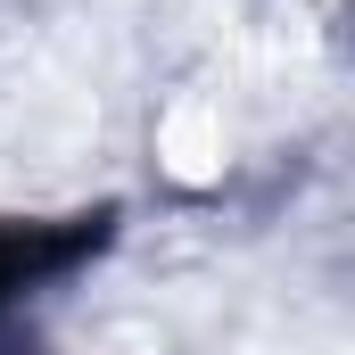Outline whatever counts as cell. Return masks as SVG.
Segmentation results:
<instances>
[{
  "label": "cell",
  "mask_w": 355,
  "mask_h": 355,
  "mask_svg": "<svg viewBox=\"0 0 355 355\" xmlns=\"http://www.w3.org/2000/svg\"><path fill=\"white\" fill-rule=\"evenodd\" d=\"M75 248H83V232L58 240V232H42V223H25V232L0 223V297H17V281H25L33 265H58V257H75Z\"/></svg>",
  "instance_id": "6da1fadb"
}]
</instances>
